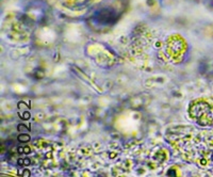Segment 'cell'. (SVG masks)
Instances as JSON below:
<instances>
[{
    "label": "cell",
    "instance_id": "cell-1",
    "mask_svg": "<svg viewBox=\"0 0 213 177\" xmlns=\"http://www.w3.org/2000/svg\"><path fill=\"white\" fill-rule=\"evenodd\" d=\"M189 112L191 118H193V121L197 124L202 126L213 124V107L206 101H198L191 103Z\"/></svg>",
    "mask_w": 213,
    "mask_h": 177
}]
</instances>
